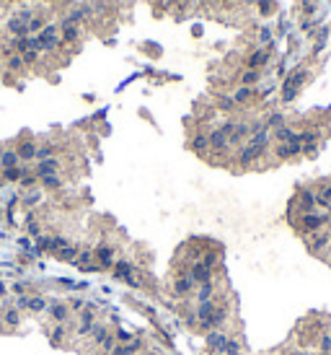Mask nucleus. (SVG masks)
Segmentation results:
<instances>
[{
    "label": "nucleus",
    "mask_w": 331,
    "mask_h": 355,
    "mask_svg": "<svg viewBox=\"0 0 331 355\" xmlns=\"http://www.w3.org/2000/svg\"><path fill=\"white\" fill-rule=\"evenodd\" d=\"M24 322V311L13 306V298H0V330L3 332H16Z\"/></svg>",
    "instance_id": "1"
},
{
    "label": "nucleus",
    "mask_w": 331,
    "mask_h": 355,
    "mask_svg": "<svg viewBox=\"0 0 331 355\" xmlns=\"http://www.w3.org/2000/svg\"><path fill=\"white\" fill-rule=\"evenodd\" d=\"M194 290H197V283L189 278V270L187 267L176 270V275H173V280H171L173 298H176V301H187L189 296H194Z\"/></svg>",
    "instance_id": "2"
},
{
    "label": "nucleus",
    "mask_w": 331,
    "mask_h": 355,
    "mask_svg": "<svg viewBox=\"0 0 331 355\" xmlns=\"http://www.w3.org/2000/svg\"><path fill=\"white\" fill-rule=\"evenodd\" d=\"M72 322H75V327H72V332H75V337H88L91 334V330L96 327V322H98V316H96V311H94V306H86L80 314H75L72 316Z\"/></svg>",
    "instance_id": "3"
},
{
    "label": "nucleus",
    "mask_w": 331,
    "mask_h": 355,
    "mask_svg": "<svg viewBox=\"0 0 331 355\" xmlns=\"http://www.w3.org/2000/svg\"><path fill=\"white\" fill-rule=\"evenodd\" d=\"M94 262L98 265V270H112L114 262H117V247H114V244L101 241L98 247L94 249Z\"/></svg>",
    "instance_id": "4"
},
{
    "label": "nucleus",
    "mask_w": 331,
    "mask_h": 355,
    "mask_svg": "<svg viewBox=\"0 0 331 355\" xmlns=\"http://www.w3.org/2000/svg\"><path fill=\"white\" fill-rule=\"evenodd\" d=\"M72 327H75V322H72V319H70L68 324H49V327H47V334H49L52 348H65L70 332H72Z\"/></svg>",
    "instance_id": "5"
},
{
    "label": "nucleus",
    "mask_w": 331,
    "mask_h": 355,
    "mask_svg": "<svg viewBox=\"0 0 331 355\" xmlns=\"http://www.w3.org/2000/svg\"><path fill=\"white\" fill-rule=\"evenodd\" d=\"M228 337H231V334L223 332V330H210V332H205V348L213 355H223L225 345H228Z\"/></svg>",
    "instance_id": "6"
},
{
    "label": "nucleus",
    "mask_w": 331,
    "mask_h": 355,
    "mask_svg": "<svg viewBox=\"0 0 331 355\" xmlns=\"http://www.w3.org/2000/svg\"><path fill=\"white\" fill-rule=\"evenodd\" d=\"M47 314H49L52 324H68V322L72 319V311H70L68 301H49Z\"/></svg>",
    "instance_id": "7"
},
{
    "label": "nucleus",
    "mask_w": 331,
    "mask_h": 355,
    "mask_svg": "<svg viewBox=\"0 0 331 355\" xmlns=\"http://www.w3.org/2000/svg\"><path fill=\"white\" fill-rule=\"evenodd\" d=\"M60 171H62V158H60V156H52V158L36 161V166H34V174H36V179L49 177V174H60Z\"/></svg>",
    "instance_id": "8"
},
{
    "label": "nucleus",
    "mask_w": 331,
    "mask_h": 355,
    "mask_svg": "<svg viewBox=\"0 0 331 355\" xmlns=\"http://www.w3.org/2000/svg\"><path fill=\"white\" fill-rule=\"evenodd\" d=\"M187 270H189V278L194 280L197 285H202V283H210V280H215V272L210 270V267H205L199 259H197V262H189Z\"/></svg>",
    "instance_id": "9"
},
{
    "label": "nucleus",
    "mask_w": 331,
    "mask_h": 355,
    "mask_svg": "<svg viewBox=\"0 0 331 355\" xmlns=\"http://www.w3.org/2000/svg\"><path fill=\"white\" fill-rule=\"evenodd\" d=\"M36 148H39V143H34L31 138L18 140V145H16L18 161H21V163H31V161H36Z\"/></svg>",
    "instance_id": "10"
},
{
    "label": "nucleus",
    "mask_w": 331,
    "mask_h": 355,
    "mask_svg": "<svg viewBox=\"0 0 331 355\" xmlns=\"http://www.w3.org/2000/svg\"><path fill=\"white\" fill-rule=\"evenodd\" d=\"M109 334H112V327L104 324V322H96V327H94V330H91V334H88V348L98 350Z\"/></svg>",
    "instance_id": "11"
},
{
    "label": "nucleus",
    "mask_w": 331,
    "mask_h": 355,
    "mask_svg": "<svg viewBox=\"0 0 331 355\" xmlns=\"http://www.w3.org/2000/svg\"><path fill=\"white\" fill-rule=\"evenodd\" d=\"M217 298V280H210V283H202L194 290V304H205V301H213Z\"/></svg>",
    "instance_id": "12"
},
{
    "label": "nucleus",
    "mask_w": 331,
    "mask_h": 355,
    "mask_svg": "<svg viewBox=\"0 0 331 355\" xmlns=\"http://www.w3.org/2000/svg\"><path fill=\"white\" fill-rule=\"evenodd\" d=\"M13 166H21V161H18V153L16 148H3L0 151V171H8V169H13Z\"/></svg>",
    "instance_id": "13"
},
{
    "label": "nucleus",
    "mask_w": 331,
    "mask_h": 355,
    "mask_svg": "<svg viewBox=\"0 0 331 355\" xmlns=\"http://www.w3.org/2000/svg\"><path fill=\"white\" fill-rule=\"evenodd\" d=\"M47 308H49L47 296H42V293H31V296H29L26 311H31V314H42V311H47Z\"/></svg>",
    "instance_id": "14"
},
{
    "label": "nucleus",
    "mask_w": 331,
    "mask_h": 355,
    "mask_svg": "<svg viewBox=\"0 0 331 355\" xmlns=\"http://www.w3.org/2000/svg\"><path fill=\"white\" fill-rule=\"evenodd\" d=\"M324 221H326L324 215H310V213H306V215L300 218V228H303V231H316V228L324 226Z\"/></svg>",
    "instance_id": "15"
},
{
    "label": "nucleus",
    "mask_w": 331,
    "mask_h": 355,
    "mask_svg": "<svg viewBox=\"0 0 331 355\" xmlns=\"http://www.w3.org/2000/svg\"><path fill=\"white\" fill-rule=\"evenodd\" d=\"M42 192H44L42 187H31V189H26L24 197H21V205H24V207H34L36 203H42Z\"/></svg>",
    "instance_id": "16"
},
{
    "label": "nucleus",
    "mask_w": 331,
    "mask_h": 355,
    "mask_svg": "<svg viewBox=\"0 0 331 355\" xmlns=\"http://www.w3.org/2000/svg\"><path fill=\"white\" fill-rule=\"evenodd\" d=\"M189 148L194 151V153H205V151H210V138H207V132H197L194 138L189 140Z\"/></svg>",
    "instance_id": "17"
},
{
    "label": "nucleus",
    "mask_w": 331,
    "mask_h": 355,
    "mask_svg": "<svg viewBox=\"0 0 331 355\" xmlns=\"http://www.w3.org/2000/svg\"><path fill=\"white\" fill-rule=\"evenodd\" d=\"M62 184H65V179H62L60 174H49V177L39 179V187L47 189V192H52V189H62Z\"/></svg>",
    "instance_id": "18"
},
{
    "label": "nucleus",
    "mask_w": 331,
    "mask_h": 355,
    "mask_svg": "<svg viewBox=\"0 0 331 355\" xmlns=\"http://www.w3.org/2000/svg\"><path fill=\"white\" fill-rule=\"evenodd\" d=\"M78 247H72V244H68V247H62L54 257H57L60 262H68V265H75V259H78Z\"/></svg>",
    "instance_id": "19"
},
{
    "label": "nucleus",
    "mask_w": 331,
    "mask_h": 355,
    "mask_svg": "<svg viewBox=\"0 0 331 355\" xmlns=\"http://www.w3.org/2000/svg\"><path fill=\"white\" fill-rule=\"evenodd\" d=\"M135 337H137L135 332L124 330V327H114V342H117V345H130Z\"/></svg>",
    "instance_id": "20"
},
{
    "label": "nucleus",
    "mask_w": 331,
    "mask_h": 355,
    "mask_svg": "<svg viewBox=\"0 0 331 355\" xmlns=\"http://www.w3.org/2000/svg\"><path fill=\"white\" fill-rule=\"evenodd\" d=\"M124 348V355H140L145 350V340H142V334H137V337L130 342V345H122Z\"/></svg>",
    "instance_id": "21"
},
{
    "label": "nucleus",
    "mask_w": 331,
    "mask_h": 355,
    "mask_svg": "<svg viewBox=\"0 0 331 355\" xmlns=\"http://www.w3.org/2000/svg\"><path fill=\"white\" fill-rule=\"evenodd\" d=\"M88 265H94V249H80V252H78V259H75V267L83 270V267H88Z\"/></svg>",
    "instance_id": "22"
},
{
    "label": "nucleus",
    "mask_w": 331,
    "mask_h": 355,
    "mask_svg": "<svg viewBox=\"0 0 331 355\" xmlns=\"http://www.w3.org/2000/svg\"><path fill=\"white\" fill-rule=\"evenodd\" d=\"M241 342H238V337H228V345H225V350L223 355H241Z\"/></svg>",
    "instance_id": "23"
},
{
    "label": "nucleus",
    "mask_w": 331,
    "mask_h": 355,
    "mask_svg": "<svg viewBox=\"0 0 331 355\" xmlns=\"http://www.w3.org/2000/svg\"><path fill=\"white\" fill-rule=\"evenodd\" d=\"M251 96H254V91L248 88V86H243V88H238V91H236V99H233V101H236V104H246Z\"/></svg>",
    "instance_id": "24"
},
{
    "label": "nucleus",
    "mask_w": 331,
    "mask_h": 355,
    "mask_svg": "<svg viewBox=\"0 0 331 355\" xmlns=\"http://www.w3.org/2000/svg\"><path fill=\"white\" fill-rule=\"evenodd\" d=\"M68 306H70V311H72V316H75V314H80V311H83V308H86L88 304H86V301H83V298H68Z\"/></svg>",
    "instance_id": "25"
},
{
    "label": "nucleus",
    "mask_w": 331,
    "mask_h": 355,
    "mask_svg": "<svg viewBox=\"0 0 331 355\" xmlns=\"http://www.w3.org/2000/svg\"><path fill=\"white\" fill-rule=\"evenodd\" d=\"M243 86H251V83H256V80H259V73L256 70H248V73H243Z\"/></svg>",
    "instance_id": "26"
},
{
    "label": "nucleus",
    "mask_w": 331,
    "mask_h": 355,
    "mask_svg": "<svg viewBox=\"0 0 331 355\" xmlns=\"http://www.w3.org/2000/svg\"><path fill=\"white\" fill-rule=\"evenodd\" d=\"M321 350H331V337L324 334V340H321Z\"/></svg>",
    "instance_id": "27"
},
{
    "label": "nucleus",
    "mask_w": 331,
    "mask_h": 355,
    "mask_svg": "<svg viewBox=\"0 0 331 355\" xmlns=\"http://www.w3.org/2000/svg\"><path fill=\"white\" fill-rule=\"evenodd\" d=\"M140 355H158V353H153V350H142Z\"/></svg>",
    "instance_id": "28"
}]
</instances>
